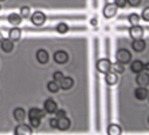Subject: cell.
Wrapping results in <instances>:
<instances>
[{"label":"cell","mask_w":149,"mask_h":135,"mask_svg":"<svg viewBox=\"0 0 149 135\" xmlns=\"http://www.w3.org/2000/svg\"><path fill=\"white\" fill-rule=\"evenodd\" d=\"M116 60H117V61H118L124 65L127 64L132 60V54L130 53L129 50H127L125 48L118 49L116 54Z\"/></svg>","instance_id":"cell-1"},{"label":"cell","mask_w":149,"mask_h":135,"mask_svg":"<svg viewBox=\"0 0 149 135\" xmlns=\"http://www.w3.org/2000/svg\"><path fill=\"white\" fill-rule=\"evenodd\" d=\"M111 61L107 59V58H103L100 59L97 61L96 67H97V70L102 73V74H106L109 71H111Z\"/></svg>","instance_id":"cell-2"},{"label":"cell","mask_w":149,"mask_h":135,"mask_svg":"<svg viewBox=\"0 0 149 135\" xmlns=\"http://www.w3.org/2000/svg\"><path fill=\"white\" fill-rule=\"evenodd\" d=\"M118 13V6L114 3H108L103 9V14L105 19H111L116 16Z\"/></svg>","instance_id":"cell-3"},{"label":"cell","mask_w":149,"mask_h":135,"mask_svg":"<svg viewBox=\"0 0 149 135\" xmlns=\"http://www.w3.org/2000/svg\"><path fill=\"white\" fill-rule=\"evenodd\" d=\"M46 19H47L46 15L40 11L33 13V15L31 16V22L36 26H41L46 22Z\"/></svg>","instance_id":"cell-4"},{"label":"cell","mask_w":149,"mask_h":135,"mask_svg":"<svg viewBox=\"0 0 149 135\" xmlns=\"http://www.w3.org/2000/svg\"><path fill=\"white\" fill-rule=\"evenodd\" d=\"M129 33H130L131 38H132L133 40H139V39H142V37L144 36V29L142 26L139 25L132 26L129 29Z\"/></svg>","instance_id":"cell-5"},{"label":"cell","mask_w":149,"mask_h":135,"mask_svg":"<svg viewBox=\"0 0 149 135\" xmlns=\"http://www.w3.org/2000/svg\"><path fill=\"white\" fill-rule=\"evenodd\" d=\"M54 60L58 64H64L68 61V54L67 52H65L63 50H59L54 53Z\"/></svg>","instance_id":"cell-6"},{"label":"cell","mask_w":149,"mask_h":135,"mask_svg":"<svg viewBox=\"0 0 149 135\" xmlns=\"http://www.w3.org/2000/svg\"><path fill=\"white\" fill-rule=\"evenodd\" d=\"M14 133L17 135H31L33 133V131L31 127L26 124H19L16 126Z\"/></svg>","instance_id":"cell-7"},{"label":"cell","mask_w":149,"mask_h":135,"mask_svg":"<svg viewBox=\"0 0 149 135\" xmlns=\"http://www.w3.org/2000/svg\"><path fill=\"white\" fill-rule=\"evenodd\" d=\"M136 83L139 87H146L149 85V75L145 72L138 73L136 77Z\"/></svg>","instance_id":"cell-8"},{"label":"cell","mask_w":149,"mask_h":135,"mask_svg":"<svg viewBox=\"0 0 149 135\" xmlns=\"http://www.w3.org/2000/svg\"><path fill=\"white\" fill-rule=\"evenodd\" d=\"M44 110L49 114H54L57 110V104L52 98H48L44 102Z\"/></svg>","instance_id":"cell-9"},{"label":"cell","mask_w":149,"mask_h":135,"mask_svg":"<svg viewBox=\"0 0 149 135\" xmlns=\"http://www.w3.org/2000/svg\"><path fill=\"white\" fill-rule=\"evenodd\" d=\"M36 59L40 64H46L49 61V54L45 49H40L36 53Z\"/></svg>","instance_id":"cell-10"},{"label":"cell","mask_w":149,"mask_h":135,"mask_svg":"<svg viewBox=\"0 0 149 135\" xmlns=\"http://www.w3.org/2000/svg\"><path fill=\"white\" fill-rule=\"evenodd\" d=\"M60 88L63 90H68L74 86V80L69 77H64L62 80L59 83Z\"/></svg>","instance_id":"cell-11"},{"label":"cell","mask_w":149,"mask_h":135,"mask_svg":"<svg viewBox=\"0 0 149 135\" xmlns=\"http://www.w3.org/2000/svg\"><path fill=\"white\" fill-rule=\"evenodd\" d=\"M46 115L45 111L43 110H40L39 108H32L28 111V118H42Z\"/></svg>","instance_id":"cell-12"},{"label":"cell","mask_w":149,"mask_h":135,"mask_svg":"<svg viewBox=\"0 0 149 135\" xmlns=\"http://www.w3.org/2000/svg\"><path fill=\"white\" fill-rule=\"evenodd\" d=\"M132 49L135 52L140 53V52H142V51L145 50V48H146V42L142 39L133 40V41L132 43Z\"/></svg>","instance_id":"cell-13"},{"label":"cell","mask_w":149,"mask_h":135,"mask_svg":"<svg viewBox=\"0 0 149 135\" xmlns=\"http://www.w3.org/2000/svg\"><path fill=\"white\" fill-rule=\"evenodd\" d=\"M134 96L138 100L143 101L145 100L148 96V90L146 89V87H139L134 91Z\"/></svg>","instance_id":"cell-14"},{"label":"cell","mask_w":149,"mask_h":135,"mask_svg":"<svg viewBox=\"0 0 149 135\" xmlns=\"http://www.w3.org/2000/svg\"><path fill=\"white\" fill-rule=\"evenodd\" d=\"M130 70L133 73H135V74L140 73L144 70V63L141 61L136 60V61H134L132 62V64L130 66Z\"/></svg>","instance_id":"cell-15"},{"label":"cell","mask_w":149,"mask_h":135,"mask_svg":"<svg viewBox=\"0 0 149 135\" xmlns=\"http://www.w3.org/2000/svg\"><path fill=\"white\" fill-rule=\"evenodd\" d=\"M22 32L21 29L19 27H13L12 29H10L9 31V39L13 41H18L19 40L20 37H21Z\"/></svg>","instance_id":"cell-16"},{"label":"cell","mask_w":149,"mask_h":135,"mask_svg":"<svg viewBox=\"0 0 149 135\" xmlns=\"http://www.w3.org/2000/svg\"><path fill=\"white\" fill-rule=\"evenodd\" d=\"M14 44L10 39H4L1 41V48L5 53H11L13 50Z\"/></svg>","instance_id":"cell-17"},{"label":"cell","mask_w":149,"mask_h":135,"mask_svg":"<svg viewBox=\"0 0 149 135\" xmlns=\"http://www.w3.org/2000/svg\"><path fill=\"white\" fill-rule=\"evenodd\" d=\"M13 117L15 118V120L19 123H21L25 120L26 118V111L24 109L18 107L13 111Z\"/></svg>","instance_id":"cell-18"},{"label":"cell","mask_w":149,"mask_h":135,"mask_svg":"<svg viewBox=\"0 0 149 135\" xmlns=\"http://www.w3.org/2000/svg\"><path fill=\"white\" fill-rule=\"evenodd\" d=\"M105 82L108 85L110 86H112V85H115L117 83H118V77L117 76V73L115 72H111V71H109L108 73L105 74Z\"/></svg>","instance_id":"cell-19"},{"label":"cell","mask_w":149,"mask_h":135,"mask_svg":"<svg viewBox=\"0 0 149 135\" xmlns=\"http://www.w3.org/2000/svg\"><path fill=\"white\" fill-rule=\"evenodd\" d=\"M9 23L14 26H18L22 22V17L18 13H11L7 18Z\"/></svg>","instance_id":"cell-20"},{"label":"cell","mask_w":149,"mask_h":135,"mask_svg":"<svg viewBox=\"0 0 149 135\" xmlns=\"http://www.w3.org/2000/svg\"><path fill=\"white\" fill-rule=\"evenodd\" d=\"M70 126V120L68 118H62L58 119V123H57V128L60 131H66L69 128Z\"/></svg>","instance_id":"cell-21"},{"label":"cell","mask_w":149,"mask_h":135,"mask_svg":"<svg viewBox=\"0 0 149 135\" xmlns=\"http://www.w3.org/2000/svg\"><path fill=\"white\" fill-rule=\"evenodd\" d=\"M122 132L121 127L117 124H111L108 126L107 133L109 135H120Z\"/></svg>","instance_id":"cell-22"},{"label":"cell","mask_w":149,"mask_h":135,"mask_svg":"<svg viewBox=\"0 0 149 135\" xmlns=\"http://www.w3.org/2000/svg\"><path fill=\"white\" fill-rule=\"evenodd\" d=\"M111 69L113 70V72L117 73V74H123L125 70L124 64L117 61L114 64H111Z\"/></svg>","instance_id":"cell-23"},{"label":"cell","mask_w":149,"mask_h":135,"mask_svg":"<svg viewBox=\"0 0 149 135\" xmlns=\"http://www.w3.org/2000/svg\"><path fill=\"white\" fill-rule=\"evenodd\" d=\"M47 88L49 92L51 93H57L59 91V89H60V85L58 84L57 82L55 81H51L47 84Z\"/></svg>","instance_id":"cell-24"},{"label":"cell","mask_w":149,"mask_h":135,"mask_svg":"<svg viewBox=\"0 0 149 135\" xmlns=\"http://www.w3.org/2000/svg\"><path fill=\"white\" fill-rule=\"evenodd\" d=\"M56 31L59 33H61V34H63V33H66L68 30H69V28H68V26L67 25V24H65V23H59L57 26H56Z\"/></svg>","instance_id":"cell-25"},{"label":"cell","mask_w":149,"mask_h":135,"mask_svg":"<svg viewBox=\"0 0 149 135\" xmlns=\"http://www.w3.org/2000/svg\"><path fill=\"white\" fill-rule=\"evenodd\" d=\"M128 20L132 26H137L139 25V16L136 13H132L129 15Z\"/></svg>","instance_id":"cell-26"},{"label":"cell","mask_w":149,"mask_h":135,"mask_svg":"<svg viewBox=\"0 0 149 135\" xmlns=\"http://www.w3.org/2000/svg\"><path fill=\"white\" fill-rule=\"evenodd\" d=\"M19 13H20V16L24 19H28L29 16H30V13H31V9L30 7L28 6H22L19 10Z\"/></svg>","instance_id":"cell-27"},{"label":"cell","mask_w":149,"mask_h":135,"mask_svg":"<svg viewBox=\"0 0 149 135\" xmlns=\"http://www.w3.org/2000/svg\"><path fill=\"white\" fill-rule=\"evenodd\" d=\"M63 77H64V75H63V73L61 72V71H56V72H54V75H53V79H54V81H55V82H57V83H60V82L62 80Z\"/></svg>","instance_id":"cell-28"},{"label":"cell","mask_w":149,"mask_h":135,"mask_svg":"<svg viewBox=\"0 0 149 135\" xmlns=\"http://www.w3.org/2000/svg\"><path fill=\"white\" fill-rule=\"evenodd\" d=\"M55 113V118L57 119H60V118H65L67 113L64 110L61 109V110H56V111L54 112Z\"/></svg>","instance_id":"cell-29"},{"label":"cell","mask_w":149,"mask_h":135,"mask_svg":"<svg viewBox=\"0 0 149 135\" xmlns=\"http://www.w3.org/2000/svg\"><path fill=\"white\" fill-rule=\"evenodd\" d=\"M141 17L145 21H147V22L149 21V7H146L142 11Z\"/></svg>","instance_id":"cell-30"},{"label":"cell","mask_w":149,"mask_h":135,"mask_svg":"<svg viewBox=\"0 0 149 135\" xmlns=\"http://www.w3.org/2000/svg\"><path fill=\"white\" fill-rule=\"evenodd\" d=\"M30 125L33 128H37L40 125V119H39V118H30Z\"/></svg>","instance_id":"cell-31"},{"label":"cell","mask_w":149,"mask_h":135,"mask_svg":"<svg viewBox=\"0 0 149 135\" xmlns=\"http://www.w3.org/2000/svg\"><path fill=\"white\" fill-rule=\"evenodd\" d=\"M126 0H114V4L118 6V8H123L126 5Z\"/></svg>","instance_id":"cell-32"},{"label":"cell","mask_w":149,"mask_h":135,"mask_svg":"<svg viewBox=\"0 0 149 135\" xmlns=\"http://www.w3.org/2000/svg\"><path fill=\"white\" fill-rule=\"evenodd\" d=\"M126 2L132 7H136L138 6L140 2H141V0H126Z\"/></svg>","instance_id":"cell-33"},{"label":"cell","mask_w":149,"mask_h":135,"mask_svg":"<svg viewBox=\"0 0 149 135\" xmlns=\"http://www.w3.org/2000/svg\"><path fill=\"white\" fill-rule=\"evenodd\" d=\"M49 121H50V122H49V125H50V126H51L52 128H57L58 119H57L56 118H51Z\"/></svg>","instance_id":"cell-34"},{"label":"cell","mask_w":149,"mask_h":135,"mask_svg":"<svg viewBox=\"0 0 149 135\" xmlns=\"http://www.w3.org/2000/svg\"><path fill=\"white\" fill-rule=\"evenodd\" d=\"M97 20L96 19H92L91 20V26H97Z\"/></svg>","instance_id":"cell-35"},{"label":"cell","mask_w":149,"mask_h":135,"mask_svg":"<svg viewBox=\"0 0 149 135\" xmlns=\"http://www.w3.org/2000/svg\"><path fill=\"white\" fill-rule=\"evenodd\" d=\"M144 70H146V71H149V62L144 64Z\"/></svg>","instance_id":"cell-36"},{"label":"cell","mask_w":149,"mask_h":135,"mask_svg":"<svg viewBox=\"0 0 149 135\" xmlns=\"http://www.w3.org/2000/svg\"><path fill=\"white\" fill-rule=\"evenodd\" d=\"M4 39H5V38H4V36H3V33H2L1 32H0V42H1Z\"/></svg>","instance_id":"cell-37"},{"label":"cell","mask_w":149,"mask_h":135,"mask_svg":"<svg viewBox=\"0 0 149 135\" xmlns=\"http://www.w3.org/2000/svg\"><path fill=\"white\" fill-rule=\"evenodd\" d=\"M1 9H2V6H1V5H0V11H1Z\"/></svg>","instance_id":"cell-38"},{"label":"cell","mask_w":149,"mask_h":135,"mask_svg":"<svg viewBox=\"0 0 149 135\" xmlns=\"http://www.w3.org/2000/svg\"><path fill=\"white\" fill-rule=\"evenodd\" d=\"M2 1H5V0H0V2H2Z\"/></svg>","instance_id":"cell-39"},{"label":"cell","mask_w":149,"mask_h":135,"mask_svg":"<svg viewBox=\"0 0 149 135\" xmlns=\"http://www.w3.org/2000/svg\"><path fill=\"white\" fill-rule=\"evenodd\" d=\"M148 123H149V118H148Z\"/></svg>","instance_id":"cell-40"}]
</instances>
